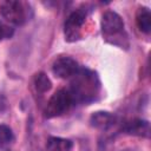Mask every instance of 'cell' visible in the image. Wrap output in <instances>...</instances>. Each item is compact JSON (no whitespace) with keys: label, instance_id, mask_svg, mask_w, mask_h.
Here are the masks:
<instances>
[{"label":"cell","instance_id":"6da1fadb","mask_svg":"<svg viewBox=\"0 0 151 151\" xmlns=\"http://www.w3.org/2000/svg\"><path fill=\"white\" fill-rule=\"evenodd\" d=\"M76 103H91L98 96L100 90V81L91 70L79 68V71L72 77L71 86L68 87Z\"/></svg>","mask_w":151,"mask_h":151},{"label":"cell","instance_id":"7a4b0ae2","mask_svg":"<svg viewBox=\"0 0 151 151\" xmlns=\"http://www.w3.org/2000/svg\"><path fill=\"white\" fill-rule=\"evenodd\" d=\"M76 104L74 98L68 88H60L52 94L45 109V117L54 118L66 113Z\"/></svg>","mask_w":151,"mask_h":151},{"label":"cell","instance_id":"3957f363","mask_svg":"<svg viewBox=\"0 0 151 151\" xmlns=\"http://www.w3.org/2000/svg\"><path fill=\"white\" fill-rule=\"evenodd\" d=\"M88 7L87 5H83L74 9L66 19L64 25V33L65 39L67 41H76L80 38L81 34V27L86 20V17L88 14Z\"/></svg>","mask_w":151,"mask_h":151},{"label":"cell","instance_id":"277c9868","mask_svg":"<svg viewBox=\"0 0 151 151\" xmlns=\"http://www.w3.org/2000/svg\"><path fill=\"white\" fill-rule=\"evenodd\" d=\"M0 13L2 18L15 26L24 25L28 19V11L24 2L15 1V0H7L1 2L0 5Z\"/></svg>","mask_w":151,"mask_h":151},{"label":"cell","instance_id":"5b68a950","mask_svg":"<svg viewBox=\"0 0 151 151\" xmlns=\"http://www.w3.org/2000/svg\"><path fill=\"white\" fill-rule=\"evenodd\" d=\"M101 32L106 39H111V42L116 44V39H122L124 33L122 17L113 11H106L101 17Z\"/></svg>","mask_w":151,"mask_h":151},{"label":"cell","instance_id":"8992f818","mask_svg":"<svg viewBox=\"0 0 151 151\" xmlns=\"http://www.w3.org/2000/svg\"><path fill=\"white\" fill-rule=\"evenodd\" d=\"M79 68L80 66L78 65V63L71 57H59L58 59L54 60L52 65L53 73L57 77L63 78V79L72 78L79 71Z\"/></svg>","mask_w":151,"mask_h":151},{"label":"cell","instance_id":"52a82bcc","mask_svg":"<svg viewBox=\"0 0 151 151\" xmlns=\"http://www.w3.org/2000/svg\"><path fill=\"white\" fill-rule=\"evenodd\" d=\"M118 122L117 116L106 112V111H97L93 112L90 117V124L91 126L99 129V130H107L116 125Z\"/></svg>","mask_w":151,"mask_h":151},{"label":"cell","instance_id":"ba28073f","mask_svg":"<svg viewBox=\"0 0 151 151\" xmlns=\"http://www.w3.org/2000/svg\"><path fill=\"white\" fill-rule=\"evenodd\" d=\"M122 130L132 136L138 137H149L150 136V124L144 119H132L127 120L122 125Z\"/></svg>","mask_w":151,"mask_h":151},{"label":"cell","instance_id":"9c48e42d","mask_svg":"<svg viewBox=\"0 0 151 151\" xmlns=\"http://www.w3.org/2000/svg\"><path fill=\"white\" fill-rule=\"evenodd\" d=\"M136 22L138 28L143 32L149 34L151 31V13L147 7H140L136 15Z\"/></svg>","mask_w":151,"mask_h":151},{"label":"cell","instance_id":"30bf717a","mask_svg":"<svg viewBox=\"0 0 151 151\" xmlns=\"http://www.w3.org/2000/svg\"><path fill=\"white\" fill-rule=\"evenodd\" d=\"M46 147L48 151H70L73 147V143L67 138L50 137Z\"/></svg>","mask_w":151,"mask_h":151},{"label":"cell","instance_id":"8fae6325","mask_svg":"<svg viewBox=\"0 0 151 151\" xmlns=\"http://www.w3.org/2000/svg\"><path fill=\"white\" fill-rule=\"evenodd\" d=\"M34 86L39 93H45L52 87V83L44 72H39L34 77Z\"/></svg>","mask_w":151,"mask_h":151},{"label":"cell","instance_id":"7c38bea8","mask_svg":"<svg viewBox=\"0 0 151 151\" xmlns=\"http://www.w3.org/2000/svg\"><path fill=\"white\" fill-rule=\"evenodd\" d=\"M14 140V134L9 126L1 124L0 125V147L9 145Z\"/></svg>","mask_w":151,"mask_h":151},{"label":"cell","instance_id":"4fadbf2b","mask_svg":"<svg viewBox=\"0 0 151 151\" xmlns=\"http://www.w3.org/2000/svg\"><path fill=\"white\" fill-rule=\"evenodd\" d=\"M13 34V28L0 20V40L9 38Z\"/></svg>","mask_w":151,"mask_h":151}]
</instances>
